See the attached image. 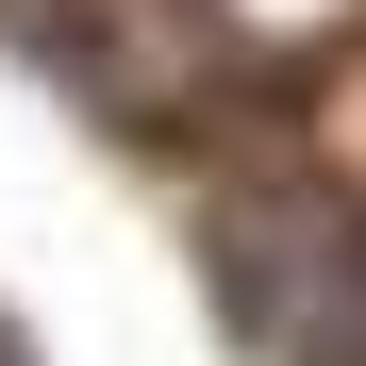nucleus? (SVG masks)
<instances>
[{"instance_id": "1", "label": "nucleus", "mask_w": 366, "mask_h": 366, "mask_svg": "<svg viewBox=\"0 0 366 366\" xmlns=\"http://www.w3.org/2000/svg\"><path fill=\"white\" fill-rule=\"evenodd\" d=\"M217 283L267 366H366V217L333 183H267L217 217Z\"/></svg>"}, {"instance_id": "2", "label": "nucleus", "mask_w": 366, "mask_h": 366, "mask_svg": "<svg viewBox=\"0 0 366 366\" xmlns=\"http://www.w3.org/2000/svg\"><path fill=\"white\" fill-rule=\"evenodd\" d=\"M0 366H34V333H17V317H0Z\"/></svg>"}]
</instances>
